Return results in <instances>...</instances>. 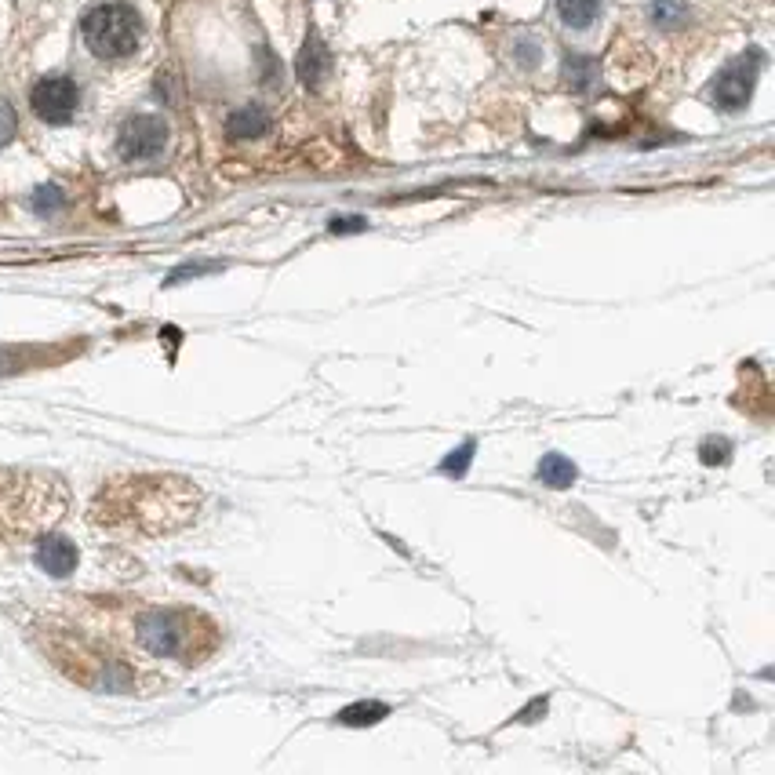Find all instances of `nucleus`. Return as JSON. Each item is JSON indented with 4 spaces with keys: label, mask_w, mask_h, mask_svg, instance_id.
Wrapping results in <instances>:
<instances>
[{
    "label": "nucleus",
    "mask_w": 775,
    "mask_h": 775,
    "mask_svg": "<svg viewBox=\"0 0 775 775\" xmlns=\"http://www.w3.org/2000/svg\"><path fill=\"white\" fill-rule=\"evenodd\" d=\"M77 106H81V88L73 77H62V73L41 77L30 91V110L44 124H70Z\"/></svg>",
    "instance_id": "7"
},
{
    "label": "nucleus",
    "mask_w": 775,
    "mask_h": 775,
    "mask_svg": "<svg viewBox=\"0 0 775 775\" xmlns=\"http://www.w3.org/2000/svg\"><path fill=\"white\" fill-rule=\"evenodd\" d=\"M474 452H477V444L463 441L455 452H448V459L441 463V474L444 477H466V470H470V463H474Z\"/></svg>",
    "instance_id": "16"
},
{
    "label": "nucleus",
    "mask_w": 775,
    "mask_h": 775,
    "mask_svg": "<svg viewBox=\"0 0 775 775\" xmlns=\"http://www.w3.org/2000/svg\"><path fill=\"white\" fill-rule=\"evenodd\" d=\"M168 146V121L157 113H135L117 131V153L124 161H153Z\"/></svg>",
    "instance_id": "6"
},
{
    "label": "nucleus",
    "mask_w": 775,
    "mask_h": 775,
    "mask_svg": "<svg viewBox=\"0 0 775 775\" xmlns=\"http://www.w3.org/2000/svg\"><path fill=\"white\" fill-rule=\"evenodd\" d=\"M266 131H270V113L262 110V106H241V110H233L226 117V135L237 142L259 139Z\"/></svg>",
    "instance_id": "10"
},
{
    "label": "nucleus",
    "mask_w": 775,
    "mask_h": 775,
    "mask_svg": "<svg viewBox=\"0 0 775 775\" xmlns=\"http://www.w3.org/2000/svg\"><path fill=\"white\" fill-rule=\"evenodd\" d=\"M70 495L59 477L37 470H0V539H30L66 514Z\"/></svg>",
    "instance_id": "2"
},
{
    "label": "nucleus",
    "mask_w": 775,
    "mask_h": 775,
    "mask_svg": "<svg viewBox=\"0 0 775 775\" xmlns=\"http://www.w3.org/2000/svg\"><path fill=\"white\" fill-rule=\"evenodd\" d=\"M648 19L659 30H685L688 22H692V8H688L685 0H655L652 8H648Z\"/></svg>",
    "instance_id": "13"
},
{
    "label": "nucleus",
    "mask_w": 775,
    "mask_h": 775,
    "mask_svg": "<svg viewBox=\"0 0 775 775\" xmlns=\"http://www.w3.org/2000/svg\"><path fill=\"white\" fill-rule=\"evenodd\" d=\"M15 131H19V117H15V110H11V102L0 99V150L15 139Z\"/></svg>",
    "instance_id": "19"
},
{
    "label": "nucleus",
    "mask_w": 775,
    "mask_h": 775,
    "mask_svg": "<svg viewBox=\"0 0 775 775\" xmlns=\"http://www.w3.org/2000/svg\"><path fill=\"white\" fill-rule=\"evenodd\" d=\"M66 204V193L59 190V186H37L30 197V208L37 215H55Z\"/></svg>",
    "instance_id": "17"
},
{
    "label": "nucleus",
    "mask_w": 775,
    "mask_h": 775,
    "mask_svg": "<svg viewBox=\"0 0 775 775\" xmlns=\"http://www.w3.org/2000/svg\"><path fill=\"white\" fill-rule=\"evenodd\" d=\"M579 470H575L572 459H564V455H543V463H539V481L546 488H572Z\"/></svg>",
    "instance_id": "14"
},
{
    "label": "nucleus",
    "mask_w": 775,
    "mask_h": 775,
    "mask_svg": "<svg viewBox=\"0 0 775 775\" xmlns=\"http://www.w3.org/2000/svg\"><path fill=\"white\" fill-rule=\"evenodd\" d=\"M557 15L568 30H590L601 15V0H557Z\"/></svg>",
    "instance_id": "12"
},
{
    "label": "nucleus",
    "mask_w": 775,
    "mask_h": 775,
    "mask_svg": "<svg viewBox=\"0 0 775 775\" xmlns=\"http://www.w3.org/2000/svg\"><path fill=\"white\" fill-rule=\"evenodd\" d=\"M135 645L153 659L201 663L219 645V630L208 615L190 608H150L135 619Z\"/></svg>",
    "instance_id": "3"
},
{
    "label": "nucleus",
    "mask_w": 775,
    "mask_h": 775,
    "mask_svg": "<svg viewBox=\"0 0 775 775\" xmlns=\"http://www.w3.org/2000/svg\"><path fill=\"white\" fill-rule=\"evenodd\" d=\"M757 73H761V51H746V55L732 59L714 77V84H710V102H714L717 110L739 113L746 102L754 99Z\"/></svg>",
    "instance_id": "5"
},
{
    "label": "nucleus",
    "mask_w": 775,
    "mask_h": 775,
    "mask_svg": "<svg viewBox=\"0 0 775 775\" xmlns=\"http://www.w3.org/2000/svg\"><path fill=\"white\" fill-rule=\"evenodd\" d=\"M539 55H543V51H539V44L528 41V37L514 44V59L521 62L524 70H535V62H539Z\"/></svg>",
    "instance_id": "20"
},
{
    "label": "nucleus",
    "mask_w": 775,
    "mask_h": 775,
    "mask_svg": "<svg viewBox=\"0 0 775 775\" xmlns=\"http://www.w3.org/2000/svg\"><path fill=\"white\" fill-rule=\"evenodd\" d=\"M699 455H703V463H706V466L728 463V455H732V444H728L725 437H706V441L699 444Z\"/></svg>",
    "instance_id": "18"
},
{
    "label": "nucleus",
    "mask_w": 775,
    "mask_h": 775,
    "mask_svg": "<svg viewBox=\"0 0 775 775\" xmlns=\"http://www.w3.org/2000/svg\"><path fill=\"white\" fill-rule=\"evenodd\" d=\"M328 230L332 233H361V230H368V219H361V215H343V219H332Z\"/></svg>",
    "instance_id": "21"
},
{
    "label": "nucleus",
    "mask_w": 775,
    "mask_h": 775,
    "mask_svg": "<svg viewBox=\"0 0 775 775\" xmlns=\"http://www.w3.org/2000/svg\"><path fill=\"white\" fill-rule=\"evenodd\" d=\"M295 73H299V81L310 91H317L324 81H328V73H332V51H328V44L321 41V33H310V37H306V44H302V51H299V62H295Z\"/></svg>",
    "instance_id": "8"
},
{
    "label": "nucleus",
    "mask_w": 775,
    "mask_h": 775,
    "mask_svg": "<svg viewBox=\"0 0 775 775\" xmlns=\"http://www.w3.org/2000/svg\"><path fill=\"white\" fill-rule=\"evenodd\" d=\"M142 15L124 0H106V4H95L81 19V37L84 48L102 62H117L135 55L142 44Z\"/></svg>",
    "instance_id": "4"
},
{
    "label": "nucleus",
    "mask_w": 775,
    "mask_h": 775,
    "mask_svg": "<svg viewBox=\"0 0 775 775\" xmlns=\"http://www.w3.org/2000/svg\"><path fill=\"white\" fill-rule=\"evenodd\" d=\"M383 717H390V706L386 703H353L339 714V725L364 728V725H379Z\"/></svg>",
    "instance_id": "15"
},
{
    "label": "nucleus",
    "mask_w": 775,
    "mask_h": 775,
    "mask_svg": "<svg viewBox=\"0 0 775 775\" xmlns=\"http://www.w3.org/2000/svg\"><path fill=\"white\" fill-rule=\"evenodd\" d=\"M77 561H81V554H77V546L70 539H62V535H41V543H37V564H41V572L62 579V575H70L77 568Z\"/></svg>",
    "instance_id": "9"
},
{
    "label": "nucleus",
    "mask_w": 775,
    "mask_h": 775,
    "mask_svg": "<svg viewBox=\"0 0 775 775\" xmlns=\"http://www.w3.org/2000/svg\"><path fill=\"white\" fill-rule=\"evenodd\" d=\"M597 77H601V66H597V59H590V55H579V51H568L561 62V81L564 88H572V91H590L597 84Z\"/></svg>",
    "instance_id": "11"
},
{
    "label": "nucleus",
    "mask_w": 775,
    "mask_h": 775,
    "mask_svg": "<svg viewBox=\"0 0 775 775\" xmlns=\"http://www.w3.org/2000/svg\"><path fill=\"white\" fill-rule=\"evenodd\" d=\"M204 495L186 477H113L91 499V524L121 539H161L197 521Z\"/></svg>",
    "instance_id": "1"
}]
</instances>
